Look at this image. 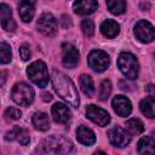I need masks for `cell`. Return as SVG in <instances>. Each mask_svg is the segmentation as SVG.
Segmentation results:
<instances>
[{"label": "cell", "mask_w": 155, "mask_h": 155, "mask_svg": "<svg viewBox=\"0 0 155 155\" xmlns=\"http://www.w3.org/2000/svg\"><path fill=\"white\" fill-rule=\"evenodd\" d=\"M51 114L57 124H67L71 117L70 109L63 103H54L51 108Z\"/></svg>", "instance_id": "cell-15"}, {"label": "cell", "mask_w": 155, "mask_h": 155, "mask_svg": "<svg viewBox=\"0 0 155 155\" xmlns=\"http://www.w3.org/2000/svg\"><path fill=\"white\" fill-rule=\"evenodd\" d=\"M27 74L31 82L39 87H46L48 82V70L42 61H35L27 68Z\"/></svg>", "instance_id": "cell-4"}, {"label": "cell", "mask_w": 155, "mask_h": 155, "mask_svg": "<svg viewBox=\"0 0 155 155\" xmlns=\"http://www.w3.org/2000/svg\"><path fill=\"white\" fill-rule=\"evenodd\" d=\"M139 108L143 115H145L149 119H153L155 116V99L153 96H148L144 99L140 101Z\"/></svg>", "instance_id": "cell-22"}, {"label": "cell", "mask_w": 155, "mask_h": 155, "mask_svg": "<svg viewBox=\"0 0 155 155\" xmlns=\"http://www.w3.org/2000/svg\"><path fill=\"white\" fill-rule=\"evenodd\" d=\"M155 140L151 136L142 137L137 144L138 155H155Z\"/></svg>", "instance_id": "cell-19"}, {"label": "cell", "mask_w": 155, "mask_h": 155, "mask_svg": "<svg viewBox=\"0 0 155 155\" xmlns=\"http://www.w3.org/2000/svg\"><path fill=\"white\" fill-rule=\"evenodd\" d=\"M126 128L130 134H140L144 131V125L139 119H130L126 121Z\"/></svg>", "instance_id": "cell-24"}, {"label": "cell", "mask_w": 155, "mask_h": 155, "mask_svg": "<svg viewBox=\"0 0 155 155\" xmlns=\"http://www.w3.org/2000/svg\"><path fill=\"white\" fill-rule=\"evenodd\" d=\"M98 8V2L94 0H78L73 4V10L80 16H88Z\"/></svg>", "instance_id": "cell-16"}, {"label": "cell", "mask_w": 155, "mask_h": 155, "mask_svg": "<svg viewBox=\"0 0 155 155\" xmlns=\"http://www.w3.org/2000/svg\"><path fill=\"white\" fill-rule=\"evenodd\" d=\"M4 115H5V117H6L7 120H12V121H13V120L21 119L22 111H21L18 108H16V107H8V108L5 110Z\"/></svg>", "instance_id": "cell-29"}, {"label": "cell", "mask_w": 155, "mask_h": 155, "mask_svg": "<svg viewBox=\"0 0 155 155\" xmlns=\"http://www.w3.org/2000/svg\"><path fill=\"white\" fill-rule=\"evenodd\" d=\"M6 80H7V73L5 70H0V87L5 85Z\"/></svg>", "instance_id": "cell-31"}, {"label": "cell", "mask_w": 155, "mask_h": 155, "mask_svg": "<svg viewBox=\"0 0 155 155\" xmlns=\"http://www.w3.org/2000/svg\"><path fill=\"white\" fill-rule=\"evenodd\" d=\"M110 93H111V84H110V81L109 80H103L101 82V85H99V91H98L99 101H102V102L107 101L109 98Z\"/></svg>", "instance_id": "cell-27"}, {"label": "cell", "mask_w": 155, "mask_h": 155, "mask_svg": "<svg viewBox=\"0 0 155 155\" xmlns=\"http://www.w3.org/2000/svg\"><path fill=\"white\" fill-rule=\"evenodd\" d=\"M101 33L105 38L113 39V38L119 35V33H120V24L116 21H114V19H105L101 24Z\"/></svg>", "instance_id": "cell-20"}, {"label": "cell", "mask_w": 155, "mask_h": 155, "mask_svg": "<svg viewBox=\"0 0 155 155\" xmlns=\"http://www.w3.org/2000/svg\"><path fill=\"white\" fill-rule=\"evenodd\" d=\"M76 139L79 143H81L82 145H93L96 142V134L94 132L86 127V126H79L76 130Z\"/></svg>", "instance_id": "cell-18"}, {"label": "cell", "mask_w": 155, "mask_h": 155, "mask_svg": "<svg viewBox=\"0 0 155 155\" xmlns=\"http://www.w3.org/2000/svg\"><path fill=\"white\" fill-rule=\"evenodd\" d=\"M86 116L92 121L94 122L96 125L98 126H107L109 122H110V115L108 114L107 110L94 105V104H90L87 105L86 108Z\"/></svg>", "instance_id": "cell-10"}, {"label": "cell", "mask_w": 155, "mask_h": 155, "mask_svg": "<svg viewBox=\"0 0 155 155\" xmlns=\"http://www.w3.org/2000/svg\"><path fill=\"white\" fill-rule=\"evenodd\" d=\"M0 24L6 31H13L17 27L12 16L11 7L7 4H0Z\"/></svg>", "instance_id": "cell-13"}, {"label": "cell", "mask_w": 155, "mask_h": 155, "mask_svg": "<svg viewBox=\"0 0 155 155\" xmlns=\"http://www.w3.org/2000/svg\"><path fill=\"white\" fill-rule=\"evenodd\" d=\"M31 122L39 131H47L50 128V117L44 111H38L33 115Z\"/></svg>", "instance_id": "cell-21"}, {"label": "cell", "mask_w": 155, "mask_h": 155, "mask_svg": "<svg viewBox=\"0 0 155 155\" xmlns=\"http://www.w3.org/2000/svg\"><path fill=\"white\" fill-rule=\"evenodd\" d=\"M81 30L86 38H91L94 34V24L91 19H84L81 22Z\"/></svg>", "instance_id": "cell-28"}, {"label": "cell", "mask_w": 155, "mask_h": 155, "mask_svg": "<svg viewBox=\"0 0 155 155\" xmlns=\"http://www.w3.org/2000/svg\"><path fill=\"white\" fill-rule=\"evenodd\" d=\"M42 96H44V101H45V102H48V101L52 99V96H51L50 93H44Z\"/></svg>", "instance_id": "cell-32"}, {"label": "cell", "mask_w": 155, "mask_h": 155, "mask_svg": "<svg viewBox=\"0 0 155 155\" xmlns=\"http://www.w3.org/2000/svg\"><path fill=\"white\" fill-rule=\"evenodd\" d=\"M109 142L116 148H125L131 142V134L122 127L115 126L108 131Z\"/></svg>", "instance_id": "cell-9"}, {"label": "cell", "mask_w": 155, "mask_h": 155, "mask_svg": "<svg viewBox=\"0 0 155 155\" xmlns=\"http://www.w3.org/2000/svg\"><path fill=\"white\" fill-rule=\"evenodd\" d=\"M117 67L127 79L134 80L138 78L139 63L134 54L130 52H121L117 58Z\"/></svg>", "instance_id": "cell-3"}, {"label": "cell", "mask_w": 155, "mask_h": 155, "mask_svg": "<svg viewBox=\"0 0 155 155\" xmlns=\"http://www.w3.org/2000/svg\"><path fill=\"white\" fill-rule=\"evenodd\" d=\"M5 139L8 140V142L16 140L21 145H27L30 142V137H29L28 130H25V128H23L21 126H15L12 130H10L5 134Z\"/></svg>", "instance_id": "cell-14"}, {"label": "cell", "mask_w": 155, "mask_h": 155, "mask_svg": "<svg viewBox=\"0 0 155 155\" xmlns=\"http://www.w3.org/2000/svg\"><path fill=\"white\" fill-rule=\"evenodd\" d=\"M113 109L114 111L119 115V116H122V117H126L131 114L132 111V104L130 102V99L122 94H119V96H115L113 98Z\"/></svg>", "instance_id": "cell-12"}, {"label": "cell", "mask_w": 155, "mask_h": 155, "mask_svg": "<svg viewBox=\"0 0 155 155\" xmlns=\"http://www.w3.org/2000/svg\"><path fill=\"white\" fill-rule=\"evenodd\" d=\"M93 155H107L105 153H103V151H96Z\"/></svg>", "instance_id": "cell-33"}, {"label": "cell", "mask_w": 155, "mask_h": 155, "mask_svg": "<svg viewBox=\"0 0 155 155\" xmlns=\"http://www.w3.org/2000/svg\"><path fill=\"white\" fill-rule=\"evenodd\" d=\"M38 30L45 36H53L58 30L57 19L51 13H42L36 23Z\"/></svg>", "instance_id": "cell-7"}, {"label": "cell", "mask_w": 155, "mask_h": 155, "mask_svg": "<svg viewBox=\"0 0 155 155\" xmlns=\"http://www.w3.org/2000/svg\"><path fill=\"white\" fill-rule=\"evenodd\" d=\"M79 84H80V88L82 91V93L87 97H91L94 93V85H93V80L90 75L87 74H82L79 78Z\"/></svg>", "instance_id": "cell-23"}, {"label": "cell", "mask_w": 155, "mask_h": 155, "mask_svg": "<svg viewBox=\"0 0 155 155\" xmlns=\"http://www.w3.org/2000/svg\"><path fill=\"white\" fill-rule=\"evenodd\" d=\"M87 62H88V65L94 71L102 73L108 69V67L110 64V58L107 52H104L102 50H93L90 52V54L87 57Z\"/></svg>", "instance_id": "cell-6"}, {"label": "cell", "mask_w": 155, "mask_h": 155, "mask_svg": "<svg viewBox=\"0 0 155 155\" xmlns=\"http://www.w3.org/2000/svg\"><path fill=\"white\" fill-rule=\"evenodd\" d=\"M39 151L40 155H74V147L64 137L52 136L41 143Z\"/></svg>", "instance_id": "cell-2"}, {"label": "cell", "mask_w": 155, "mask_h": 155, "mask_svg": "<svg viewBox=\"0 0 155 155\" xmlns=\"http://www.w3.org/2000/svg\"><path fill=\"white\" fill-rule=\"evenodd\" d=\"M134 35L136 38L143 42V44H149L154 40L155 38V33H154V25L145 21V19H140L134 25Z\"/></svg>", "instance_id": "cell-8"}, {"label": "cell", "mask_w": 155, "mask_h": 155, "mask_svg": "<svg viewBox=\"0 0 155 155\" xmlns=\"http://www.w3.org/2000/svg\"><path fill=\"white\" fill-rule=\"evenodd\" d=\"M51 81H52V86L56 93L63 101H65L68 104H70L74 108L79 107L80 99H79L78 90L69 76H67L62 71L53 70L51 74Z\"/></svg>", "instance_id": "cell-1"}, {"label": "cell", "mask_w": 155, "mask_h": 155, "mask_svg": "<svg viewBox=\"0 0 155 155\" xmlns=\"http://www.w3.org/2000/svg\"><path fill=\"white\" fill-rule=\"evenodd\" d=\"M34 96H35L34 90L31 88V86H29L25 82L16 84L11 91V97H12L13 102L22 107H27V105L31 104L34 101Z\"/></svg>", "instance_id": "cell-5"}, {"label": "cell", "mask_w": 155, "mask_h": 155, "mask_svg": "<svg viewBox=\"0 0 155 155\" xmlns=\"http://www.w3.org/2000/svg\"><path fill=\"white\" fill-rule=\"evenodd\" d=\"M12 59V51L8 44L0 42V64H7Z\"/></svg>", "instance_id": "cell-26"}, {"label": "cell", "mask_w": 155, "mask_h": 155, "mask_svg": "<svg viewBox=\"0 0 155 155\" xmlns=\"http://www.w3.org/2000/svg\"><path fill=\"white\" fill-rule=\"evenodd\" d=\"M107 7L113 15H122L126 11V1L124 0H111L107 1Z\"/></svg>", "instance_id": "cell-25"}, {"label": "cell", "mask_w": 155, "mask_h": 155, "mask_svg": "<svg viewBox=\"0 0 155 155\" xmlns=\"http://www.w3.org/2000/svg\"><path fill=\"white\" fill-rule=\"evenodd\" d=\"M19 56H21L22 61H24V62H27V61L30 59V57H31V51H30L29 44H23V45H21V47H19Z\"/></svg>", "instance_id": "cell-30"}, {"label": "cell", "mask_w": 155, "mask_h": 155, "mask_svg": "<svg viewBox=\"0 0 155 155\" xmlns=\"http://www.w3.org/2000/svg\"><path fill=\"white\" fill-rule=\"evenodd\" d=\"M18 13L23 22L29 23L35 15V2L28 0L21 1L18 4Z\"/></svg>", "instance_id": "cell-17"}, {"label": "cell", "mask_w": 155, "mask_h": 155, "mask_svg": "<svg viewBox=\"0 0 155 155\" xmlns=\"http://www.w3.org/2000/svg\"><path fill=\"white\" fill-rule=\"evenodd\" d=\"M62 52H63V57H62L63 65L65 68L74 69L79 63L78 48L69 42H64V44H62Z\"/></svg>", "instance_id": "cell-11"}]
</instances>
